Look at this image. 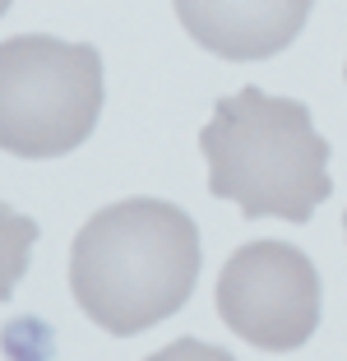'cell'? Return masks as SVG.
Listing matches in <instances>:
<instances>
[{
	"instance_id": "obj_5",
	"label": "cell",
	"mask_w": 347,
	"mask_h": 361,
	"mask_svg": "<svg viewBox=\"0 0 347 361\" xmlns=\"http://www.w3.org/2000/svg\"><path fill=\"white\" fill-rule=\"evenodd\" d=\"M181 28L222 61H269L301 37L315 0H171Z\"/></svg>"
},
{
	"instance_id": "obj_9",
	"label": "cell",
	"mask_w": 347,
	"mask_h": 361,
	"mask_svg": "<svg viewBox=\"0 0 347 361\" xmlns=\"http://www.w3.org/2000/svg\"><path fill=\"white\" fill-rule=\"evenodd\" d=\"M343 232H347V213H343Z\"/></svg>"
},
{
	"instance_id": "obj_4",
	"label": "cell",
	"mask_w": 347,
	"mask_h": 361,
	"mask_svg": "<svg viewBox=\"0 0 347 361\" xmlns=\"http://www.w3.org/2000/svg\"><path fill=\"white\" fill-rule=\"evenodd\" d=\"M218 315L260 352H296L319 329V274L292 241H245L218 274Z\"/></svg>"
},
{
	"instance_id": "obj_3",
	"label": "cell",
	"mask_w": 347,
	"mask_h": 361,
	"mask_svg": "<svg viewBox=\"0 0 347 361\" xmlns=\"http://www.w3.org/2000/svg\"><path fill=\"white\" fill-rule=\"evenodd\" d=\"M102 56L88 42L19 32L0 42V149L14 158H65L102 116Z\"/></svg>"
},
{
	"instance_id": "obj_6",
	"label": "cell",
	"mask_w": 347,
	"mask_h": 361,
	"mask_svg": "<svg viewBox=\"0 0 347 361\" xmlns=\"http://www.w3.org/2000/svg\"><path fill=\"white\" fill-rule=\"evenodd\" d=\"M32 245H37V223L0 200V301H10L19 278L28 274Z\"/></svg>"
},
{
	"instance_id": "obj_1",
	"label": "cell",
	"mask_w": 347,
	"mask_h": 361,
	"mask_svg": "<svg viewBox=\"0 0 347 361\" xmlns=\"http://www.w3.org/2000/svg\"><path fill=\"white\" fill-rule=\"evenodd\" d=\"M200 278V227L167 200L106 204L70 245V292L97 329L130 338L185 310Z\"/></svg>"
},
{
	"instance_id": "obj_7",
	"label": "cell",
	"mask_w": 347,
	"mask_h": 361,
	"mask_svg": "<svg viewBox=\"0 0 347 361\" xmlns=\"http://www.w3.org/2000/svg\"><path fill=\"white\" fill-rule=\"evenodd\" d=\"M144 361H236V357L213 348V343H200V338H176V343H167L162 352H153V357H144Z\"/></svg>"
},
{
	"instance_id": "obj_2",
	"label": "cell",
	"mask_w": 347,
	"mask_h": 361,
	"mask_svg": "<svg viewBox=\"0 0 347 361\" xmlns=\"http://www.w3.org/2000/svg\"><path fill=\"white\" fill-rule=\"evenodd\" d=\"M200 149L209 162V195L231 200L241 218L310 223L334 195L329 139L296 97H274L255 84L218 97L213 121L200 130Z\"/></svg>"
},
{
	"instance_id": "obj_8",
	"label": "cell",
	"mask_w": 347,
	"mask_h": 361,
	"mask_svg": "<svg viewBox=\"0 0 347 361\" xmlns=\"http://www.w3.org/2000/svg\"><path fill=\"white\" fill-rule=\"evenodd\" d=\"M10 5H14V0H0V14H5V10H10Z\"/></svg>"
}]
</instances>
